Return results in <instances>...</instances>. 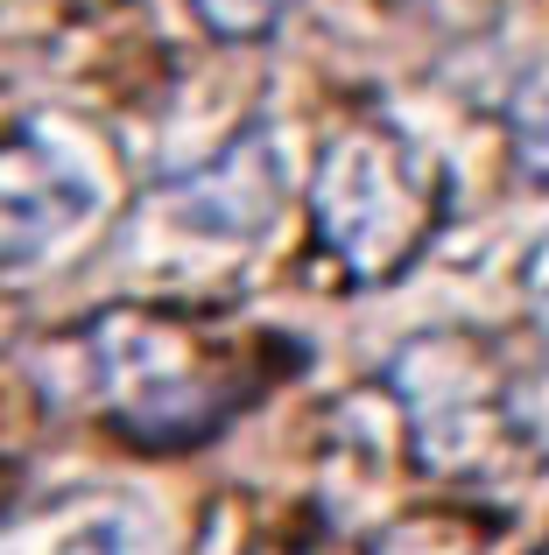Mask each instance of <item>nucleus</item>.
<instances>
[{"mask_svg": "<svg viewBox=\"0 0 549 555\" xmlns=\"http://www.w3.org/2000/svg\"><path fill=\"white\" fill-rule=\"evenodd\" d=\"M444 204H451V190H444L437 163L381 120L339 127L317 155V183H310L317 246L359 288L395 282L430 246V232L444 225Z\"/></svg>", "mask_w": 549, "mask_h": 555, "instance_id": "f257e3e1", "label": "nucleus"}, {"mask_svg": "<svg viewBox=\"0 0 549 555\" xmlns=\"http://www.w3.org/2000/svg\"><path fill=\"white\" fill-rule=\"evenodd\" d=\"M92 387L106 408L113 436L149 450H183L205 443L233 415V359L212 338H197L183 317L163 310H113L92 324Z\"/></svg>", "mask_w": 549, "mask_h": 555, "instance_id": "f03ea898", "label": "nucleus"}, {"mask_svg": "<svg viewBox=\"0 0 549 555\" xmlns=\"http://www.w3.org/2000/svg\"><path fill=\"white\" fill-rule=\"evenodd\" d=\"M387 379H395L401 415H409V443L430 472L494 478L522 450L508 373L472 338H416Z\"/></svg>", "mask_w": 549, "mask_h": 555, "instance_id": "7ed1b4c3", "label": "nucleus"}, {"mask_svg": "<svg viewBox=\"0 0 549 555\" xmlns=\"http://www.w3.org/2000/svg\"><path fill=\"white\" fill-rule=\"evenodd\" d=\"M92 204H99L92 177H78L50 149V134L14 127L0 141V268L36 260L42 246H56L78 218H92Z\"/></svg>", "mask_w": 549, "mask_h": 555, "instance_id": "20e7f679", "label": "nucleus"}, {"mask_svg": "<svg viewBox=\"0 0 549 555\" xmlns=\"http://www.w3.org/2000/svg\"><path fill=\"white\" fill-rule=\"evenodd\" d=\"M177 204L205 232H254V225H268V218L282 211V163H274L268 134H261V127L240 134L212 177H197V183L177 190Z\"/></svg>", "mask_w": 549, "mask_h": 555, "instance_id": "39448f33", "label": "nucleus"}, {"mask_svg": "<svg viewBox=\"0 0 549 555\" xmlns=\"http://www.w3.org/2000/svg\"><path fill=\"white\" fill-rule=\"evenodd\" d=\"M514 155H522V169L536 183H549V70L542 78H528V92L514 99Z\"/></svg>", "mask_w": 549, "mask_h": 555, "instance_id": "423d86ee", "label": "nucleus"}, {"mask_svg": "<svg viewBox=\"0 0 549 555\" xmlns=\"http://www.w3.org/2000/svg\"><path fill=\"white\" fill-rule=\"evenodd\" d=\"M191 8H197V22H205L212 36H226V42H254V36H268V28L282 22L289 0H191Z\"/></svg>", "mask_w": 549, "mask_h": 555, "instance_id": "0eeeda50", "label": "nucleus"}, {"mask_svg": "<svg viewBox=\"0 0 549 555\" xmlns=\"http://www.w3.org/2000/svg\"><path fill=\"white\" fill-rule=\"evenodd\" d=\"M64 555H120V534L113 528H85V534H71Z\"/></svg>", "mask_w": 549, "mask_h": 555, "instance_id": "6e6552de", "label": "nucleus"}]
</instances>
